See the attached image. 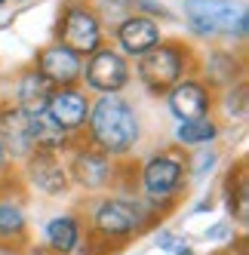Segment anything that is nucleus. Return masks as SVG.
I'll return each mask as SVG.
<instances>
[{
    "mask_svg": "<svg viewBox=\"0 0 249 255\" xmlns=\"http://www.w3.org/2000/svg\"><path fill=\"white\" fill-rule=\"evenodd\" d=\"M86 126H90V138L96 151L108 157L129 154L138 141V117L129 108V102H123L117 93H108L96 99V105H90Z\"/></svg>",
    "mask_w": 249,
    "mask_h": 255,
    "instance_id": "nucleus-1",
    "label": "nucleus"
},
{
    "mask_svg": "<svg viewBox=\"0 0 249 255\" xmlns=\"http://www.w3.org/2000/svg\"><path fill=\"white\" fill-rule=\"evenodd\" d=\"M185 15L191 28L206 37L228 34V37H246L249 12L234 0H185Z\"/></svg>",
    "mask_w": 249,
    "mask_h": 255,
    "instance_id": "nucleus-2",
    "label": "nucleus"
},
{
    "mask_svg": "<svg viewBox=\"0 0 249 255\" xmlns=\"http://www.w3.org/2000/svg\"><path fill=\"white\" fill-rule=\"evenodd\" d=\"M185 52L179 43H154L148 52L138 56V77L151 93H169V89L185 80Z\"/></svg>",
    "mask_w": 249,
    "mask_h": 255,
    "instance_id": "nucleus-3",
    "label": "nucleus"
},
{
    "mask_svg": "<svg viewBox=\"0 0 249 255\" xmlns=\"http://www.w3.org/2000/svg\"><path fill=\"white\" fill-rule=\"evenodd\" d=\"M145 206L126 197H108L93 209V231L105 240H126L145 228Z\"/></svg>",
    "mask_w": 249,
    "mask_h": 255,
    "instance_id": "nucleus-4",
    "label": "nucleus"
},
{
    "mask_svg": "<svg viewBox=\"0 0 249 255\" xmlns=\"http://www.w3.org/2000/svg\"><path fill=\"white\" fill-rule=\"evenodd\" d=\"M185 181V163L175 154H157L141 166V191L151 203H169Z\"/></svg>",
    "mask_w": 249,
    "mask_h": 255,
    "instance_id": "nucleus-5",
    "label": "nucleus"
},
{
    "mask_svg": "<svg viewBox=\"0 0 249 255\" xmlns=\"http://www.w3.org/2000/svg\"><path fill=\"white\" fill-rule=\"evenodd\" d=\"M59 43L68 49H74L77 56H93L102 46V22L90 6H68L62 15V28H59Z\"/></svg>",
    "mask_w": 249,
    "mask_h": 255,
    "instance_id": "nucleus-6",
    "label": "nucleus"
},
{
    "mask_svg": "<svg viewBox=\"0 0 249 255\" xmlns=\"http://www.w3.org/2000/svg\"><path fill=\"white\" fill-rule=\"evenodd\" d=\"M80 77L86 80V86L96 89V93H102V96L120 93V89L129 83V65H126V59H123L120 52L99 46L93 56H90L86 71H83Z\"/></svg>",
    "mask_w": 249,
    "mask_h": 255,
    "instance_id": "nucleus-7",
    "label": "nucleus"
},
{
    "mask_svg": "<svg viewBox=\"0 0 249 255\" xmlns=\"http://www.w3.org/2000/svg\"><path fill=\"white\" fill-rule=\"evenodd\" d=\"M90 99H86L83 89L77 86H56L49 93L46 102V114L56 120L65 132H80L86 126V117H90Z\"/></svg>",
    "mask_w": 249,
    "mask_h": 255,
    "instance_id": "nucleus-8",
    "label": "nucleus"
},
{
    "mask_svg": "<svg viewBox=\"0 0 249 255\" xmlns=\"http://www.w3.org/2000/svg\"><path fill=\"white\" fill-rule=\"evenodd\" d=\"M37 71L40 77L56 89V86H74L83 74V62L74 49H68L65 43H52L40 52L37 59Z\"/></svg>",
    "mask_w": 249,
    "mask_h": 255,
    "instance_id": "nucleus-9",
    "label": "nucleus"
},
{
    "mask_svg": "<svg viewBox=\"0 0 249 255\" xmlns=\"http://www.w3.org/2000/svg\"><path fill=\"white\" fill-rule=\"evenodd\" d=\"M111 172H114L111 157L96 151V148H80L74 154V160H71V169H68V175L74 178L80 188H86V191L105 188L111 181Z\"/></svg>",
    "mask_w": 249,
    "mask_h": 255,
    "instance_id": "nucleus-10",
    "label": "nucleus"
},
{
    "mask_svg": "<svg viewBox=\"0 0 249 255\" xmlns=\"http://www.w3.org/2000/svg\"><path fill=\"white\" fill-rule=\"evenodd\" d=\"M25 166H28V178L34 188H40L43 194H65L68 191V169L62 166L59 154H49V151H34L31 157H25Z\"/></svg>",
    "mask_w": 249,
    "mask_h": 255,
    "instance_id": "nucleus-11",
    "label": "nucleus"
},
{
    "mask_svg": "<svg viewBox=\"0 0 249 255\" xmlns=\"http://www.w3.org/2000/svg\"><path fill=\"white\" fill-rule=\"evenodd\" d=\"M117 43H120L123 52H129V56H141V52H148L154 43H160V28L151 15L129 12L126 19L117 25Z\"/></svg>",
    "mask_w": 249,
    "mask_h": 255,
    "instance_id": "nucleus-12",
    "label": "nucleus"
},
{
    "mask_svg": "<svg viewBox=\"0 0 249 255\" xmlns=\"http://www.w3.org/2000/svg\"><path fill=\"white\" fill-rule=\"evenodd\" d=\"M169 111L172 117H179V120H197V117H206L209 111V105H212V96H209V89L197 80H179L172 89H169Z\"/></svg>",
    "mask_w": 249,
    "mask_h": 255,
    "instance_id": "nucleus-13",
    "label": "nucleus"
},
{
    "mask_svg": "<svg viewBox=\"0 0 249 255\" xmlns=\"http://www.w3.org/2000/svg\"><path fill=\"white\" fill-rule=\"evenodd\" d=\"M28 117L19 105H12V108H3L0 111V144H3V151L6 157H31L34 154V144H31V135H28Z\"/></svg>",
    "mask_w": 249,
    "mask_h": 255,
    "instance_id": "nucleus-14",
    "label": "nucleus"
},
{
    "mask_svg": "<svg viewBox=\"0 0 249 255\" xmlns=\"http://www.w3.org/2000/svg\"><path fill=\"white\" fill-rule=\"evenodd\" d=\"M28 135H31L34 151H49V154H59L62 148H68V141H71V132H65L46 111L28 117Z\"/></svg>",
    "mask_w": 249,
    "mask_h": 255,
    "instance_id": "nucleus-15",
    "label": "nucleus"
},
{
    "mask_svg": "<svg viewBox=\"0 0 249 255\" xmlns=\"http://www.w3.org/2000/svg\"><path fill=\"white\" fill-rule=\"evenodd\" d=\"M49 93L52 86L40 77V71H25L22 80H19V108L25 114H43L46 111V102H49Z\"/></svg>",
    "mask_w": 249,
    "mask_h": 255,
    "instance_id": "nucleus-16",
    "label": "nucleus"
},
{
    "mask_svg": "<svg viewBox=\"0 0 249 255\" xmlns=\"http://www.w3.org/2000/svg\"><path fill=\"white\" fill-rule=\"evenodd\" d=\"M46 243H49V249H56L59 255L74 252L77 243H80V225H77V218L74 215H56V218H49V225H46Z\"/></svg>",
    "mask_w": 249,
    "mask_h": 255,
    "instance_id": "nucleus-17",
    "label": "nucleus"
},
{
    "mask_svg": "<svg viewBox=\"0 0 249 255\" xmlns=\"http://www.w3.org/2000/svg\"><path fill=\"white\" fill-rule=\"evenodd\" d=\"M25 234V209L15 200H0V243H12Z\"/></svg>",
    "mask_w": 249,
    "mask_h": 255,
    "instance_id": "nucleus-18",
    "label": "nucleus"
},
{
    "mask_svg": "<svg viewBox=\"0 0 249 255\" xmlns=\"http://www.w3.org/2000/svg\"><path fill=\"white\" fill-rule=\"evenodd\" d=\"M219 135V126L212 123L209 117H197V120H182L179 132H175V138H179L182 144H209L212 138Z\"/></svg>",
    "mask_w": 249,
    "mask_h": 255,
    "instance_id": "nucleus-19",
    "label": "nucleus"
},
{
    "mask_svg": "<svg viewBox=\"0 0 249 255\" xmlns=\"http://www.w3.org/2000/svg\"><path fill=\"white\" fill-rule=\"evenodd\" d=\"M157 246L166 249V252H179V249H185L188 243H182L179 237H172V234H160V237H157Z\"/></svg>",
    "mask_w": 249,
    "mask_h": 255,
    "instance_id": "nucleus-20",
    "label": "nucleus"
},
{
    "mask_svg": "<svg viewBox=\"0 0 249 255\" xmlns=\"http://www.w3.org/2000/svg\"><path fill=\"white\" fill-rule=\"evenodd\" d=\"M6 163V151H3V144H0V166Z\"/></svg>",
    "mask_w": 249,
    "mask_h": 255,
    "instance_id": "nucleus-21",
    "label": "nucleus"
},
{
    "mask_svg": "<svg viewBox=\"0 0 249 255\" xmlns=\"http://www.w3.org/2000/svg\"><path fill=\"white\" fill-rule=\"evenodd\" d=\"M172 255H194V252H191V249L185 246V249H179V252H172Z\"/></svg>",
    "mask_w": 249,
    "mask_h": 255,
    "instance_id": "nucleus-22",
    "label": "nucleus"
},
{
    "mask_svg": "<svg viewBox=\"0 0 249 255\" xmlns=\"http://www.w3.org/2000/svg\"><path fill=\"white\" fill-rule=\"evenodd\" d=\"M219 255H234V252H219Z\"/></svg>",
    "mask_w": 249,
    "mask_h": 255,
    "instance_id": "nucleus-23",
    "label": "nucleus"
},
{
    "mask_svg": "<svg viewBox=\"0 0 249 255\" xmlns=\"http://www.w3.org/2000/svg\"><path fill=\"white\" fill-rule=\"evenodd\" d=\"M0 3H3V0H0Z\"/></svg>",
    "mask_w": 249,
    "mask_h": 255,
    "instance_id": "nucleus-24",
    "label": "nucleus"
}]
</instances>
